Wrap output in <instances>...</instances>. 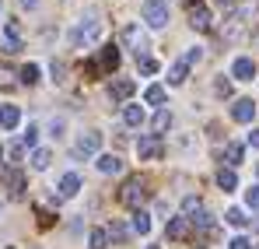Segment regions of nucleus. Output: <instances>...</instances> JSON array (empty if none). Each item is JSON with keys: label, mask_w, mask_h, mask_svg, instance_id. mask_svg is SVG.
I'll list each match as a JSON object with an SVG mask.
<instances>
[{"label": "nucleus", "mask_w": 259, "mask_h": 249, "mask_svg": "<svg viewBox=\"0 0 259 249\" xmlns=\"http://www.w3.org/2000/svg\"><path fill=\"white\" fill-rule=\"evenodd\" d=\"M137 91V84L130 81V78H119V81H112V88H109V95H112V102H126L130 95Z\"/></svg>", "instance_id": "11"}, {"label": "nucleus", "mask_w": 259, "mask_h": 249, "mask_svg": "<svg viewBox=\"0 0 259 249\" xmlns=\"http://www.w3.org/2000/svg\"><path fill=\"white\" fill-rule=\"evenodd\" d=\"M242 158H245V148L231 140V144L224 148V162H228V165H242Z\"/></svg>", "instance_id": "19"}, {"label": "nucleus", "mask_w": 259, "mask_h": 249, "mask_svg": "<svg viewBox=\"0 0 259 249\" xmlns=\"http://www.w3.org/2000/svg\"><path fill=\"white\" fill-rule=\"evenodd\" d=\"M210 21H214V18H210V11H207L203 4H196V7L189 11V25H193L196 32H207V28H210Z\"/></svg>", "instance_id": "10"}, {"label": "nucleus", "mask_w": 259, "mask_h": 249, "mask_svg": "<svg viewBox=\"0 0 259 249\" xmlns=\"http://www.w3.org/2000/svg\"><path fill=\"white\" fill-rule=\"evenodd\" d=\"M228 249H252V242H249L245 235H235V239L228 242Z\"/></svg>", "instance_id": "36"}, {"label": "nucleus", "mask_w": 259, "mask_h": 249, "mask_svg": "<svg viewBox=\"0 0 259 249\" xmlns=\"http://www.w3.org/2000/svg\"><path fill=\"white\" fill-rule=\"evenodd\" d=\"M140 14H144L147 28H165L168 25V4H161V0H144Z\"/></svg>", "instance_id": "2"}, {"label": "nucleus", "mask_w": 259, "mask_h": 249, "mask_svg": "<svg viewBox=\"0 0 259 249\" xmlns=\"http://www.w3.org/2000/svg\"><path fill=\"white\" fill-rule=\"evenodd\" d=\"M49 130H53V137H63V133H60V130H63V120H53V123H49Z\"/></svg>", "instance_id": "39"}, {"label": "nucleus", "mask_w": 259, "mask_h": 249, "mask_svg": "<svg viewBox=\"0 0 259 249\" xmlns=\"http://www.w3.org/2000/svg\"><path fill=\"white\" fill-rule=\"evenodd\" d=\"M98 32H102V25H98L95 18H84V21H81V25H77V28L70 32V39H74V46H81V42L88 46V42L98 39Z\"/></svg>", "instance_id": "5"}, {"label": "nucleus", "mask_w": 259, "mask_h": 249, "mask_svg": "<svg viewBox=\"0 0 259 249\" xmlns=\"http://www.w3.org/2000/svg\"><path fill=\"white\" fill-rule=\"evenodd\" d=\"M151 126H154V133L161 137V133L172 126V113H168V109H158V113H154V123H151Z\"/></svg>", "instance_id": "24"}, {"label": "nucleus", "mask_w": 259, "mask_h": 249, "mask_svg": "<svg viewBox=\"0 0 259 249\" xmlns=\"http://www.w3.org/2000/svg\"><path fill=\"white\" fill-rule=\"evenodd\" d=\"M105 232H109V239H112V242H126V235H130V228L123 225V221H112Z\"/></svg>", "instance_id": "27"}, {"label": "nucleus", "mask_w": 259, "mask_h": 249, "mask_svg": "<svg viewBox=\"0 0 259 249\" xmlns=\"http://www.w3.org/2000/svg\"><path fill=\"white\" fill-rule=\"evenodd\" d=\"M119 200H123L126 207L140 210V204L147 200V183H144L140 175H133V179H126V183H123V190H119Z\"/></svg>", "instance_id": "1"}, {"label": "nucleus", "mask_w": 259, "mask_h": 249, "mask_svg": "<svg viewBox=\"0 0 259 249\" xmlns=\"http://www.w3.org/2000/svg\"><path fill=\"white\" fill-rule=\"evenodd\" d=\"M18 78H21V84H35L39 81V67H35V63H25V67L18 70Z\"/></svg>", "instance_id": "29"}, {"label": "nucleus", "mask_w": 259, "mask_h": 249, "mask_svg": "<svg viewBox=\"0 0 259 249\" xmlns=\"http://www.w3.org/2000/svg\"><path fill=\"white\" fill-rule=\"evenodd\" d=\"M245 204L259 210V186H249V190H245Z\"/></svg>", "instance_id": "34"}, {"label": "nucleus", "mask_w": 259, "mask_h": 249, "mask_svg": "<svg viewBox=\"0 0 259 249\" xmlns=\"http://www.w3.org/2000/svg\"><path fill=\"white\" fill-rule=\"evenodd\" d=\"M123 42H126L130 49H137V56H144V49H147V35H144V28L133 25V21L123 28Z\"/></svg>", "instance_id": "6"}, {"label": "nucleus", "mask_w": 259, "mask_h": 249, "mask_svg": "<svg viewBox=\"0 0 259 249\" xmlns=\"http://www.w3.org/2000/svg\"><path fill=\"white\" fill-rule=\"evenodd\" d=\"M0 4H4V0H0Z\"/></svg>", "instance_id": "45"}, {"label": "nucleus", "mask_w": 259, "mask_h": 249, "mask_svg": "<svg viewBox=\"0 0 259 249\" xmlns=\"http://www.w3.org/2000/svg\"><path fill=\"white\" fill-rule=\"evenodd\" d=\"M182 210H186V218L196 214V210H200V200H196V197H186V200H182Z\"/></svg>", "instance_id": "35"}, {"label": "nucleus", "mask_w": 259, "mask_h": 249, "mask_svg": "<svg viewBox=\"0 0 259 249\" xmlns=\"http://www.w3.org/2000/svg\"><path fill=\"white\" fill-rule=\"evenodd\" d=\"M81 193V175L77 172H67L63 179H60V200H70V197H77Z\"/></svg>", "instance_id": "9"}, {"label": "nucleus", "mask_w": 259, "mask_h": 249, "mask_svg": "<svg viewBox=\"0 0 259 249\" xmlns=\"http://www.w3.org/2000/svg\"><path fill=\"white\" fill-rule=\"evenodd\" d=\"M98 148H102V133H98V130H88V133L77 137L74 155H77V158H91V155H98Z\"/></svg>", "instance_id": "4"}, {"label": "nucleus", "mask_w": 259, "mask_h": 249, "mask_svg": "<svg viewBox=\"0 0 259 249\" xmlns=\"http://www.w3.org/2000/svg\"><path fill=\"white\" fill-rule=\"evenodd\" d=\"M186 232H189V218H186V214L172 218V221H168V228H165V235H168V239H182Z\"/></svg>", "instance_id": "15"}, {"label": "nucleus", "mask_w": 259, "mask_h": 249, "mask_svg": "<svg viewBox=\"0 0 259 249\" xmlns=\"http://www.w3.org/2000/svg\"><path fill=\"white\" fill-rule=\"evenodd\" d=\"M102 67H105V70H116V67H119V49H116V46H105V49H102Z\"/></svg>", "instance_id": "25"}, {"label": "nucleus", "mask_w": 259, "mask_h": 249, "mask_svg": "<svg viewBox=\"0 0 259 249\" xmlns=\"http://www.w3.org/2000/svg\"><path fill=\"white\" fill-rule=\"evenodd\" d=\"M4 249H14V246H4Z\"/></svg>", "instance_id": "43"}, {"label": "nucleus", "mask_w": 259, "mask_h": 249, "mask_svg": "<svg viewBox=\"0 0 259 249\" xmlns=\"http://www.w3.org/2000/svg\"><path fill=\"white\" fill-rule=\"evenodd\" d=\"M189 225H196V228H210V225H214V218H210L207 210L200 207L196 214H189Z\"/></svg>", "instance_id": "30"}, {"label": "nucleus", "mask_w": 259, "mask_h": 249, "mask_svg": "<svg viewBox=\"0 0 259 249\" xmlns=\"http://www.w3.org/2000/svg\"><path fill=\"white\" fill-rule=\"evenodd\" d=\"M49 162H53V151H46V148H35V151H32V168H35V172H46Z\"/></svg>", "instance_id": "18"}, {"label": "nucleus", "mask_w": 259, "mask_h": 249, "mask_svg": "<svg viewBox=\"0 0 259 249\" xmlns=\"http://www.w3.org/2000/svg\"><path fill=\"white\" fill-rule=\"evenodd\" d=\"M49 70H53V81H63V70H67V67H63L60 60H53V67H49Z\"/></svg>", "instance_id": "37"}, {"label": "nucleus", "mask_w": 259, "mask_h": 249, "mask_svg": "<svg viewBox=\"0 0 259 249\" xmlns=\"http://www.w3.org/2000/svg\"><path fill=\"white\" fill-rule=\"evenodd\" d=\"M231 120H235V123H252V120H256V102H252V98H238V102L231 105Z\"/></svg>", "instance_id": "7"}, {"label": "nucleus", "mask_w": 259, "mask_h": 249, "mask_svg": "<svg viewBox=\"0 0 259 249\" xmlns=\"http://www.w3.org/2000/svg\"><path fill=\"white\" fill-rule=\"evenodd\" d=\"M105 246H109V232H105V228H91L88 249H105Z\"/></svg>", "instance_id": "23"}, {"label": "nucleus", "mask_w": 259, "mask_h": 249, "mask_svg": "<svg viewBox=\"0 0 259 249\" xmlns=\"http://www.w3.org/2000/svg\"><path fill=\"white\" fill-rule=\"evenodd\" d=\"M217 186H221L224 193H231V190H238V175H235L231 168H221V172H217Z\"/></svg>", "instance_id": "16"}, {"label": "nucleus", "mask_w": 259, "mask_h": 249, "mask_svg": "<svg viewBox=\"0 0 259 249\" xmlns=\"http://www.w3.org/2000/svg\"><path fill=\"white\" fill-rule=\"evenodd\" d=\"M147 249H158V246H147Z\"/></svg>", "instance_id": "42"}, {"label": "nucleus", "mask_w": 259, "mask_h": 249, "mask_svg": "<svg viewBox=\"0 0 259 249\" xmlns=\"http://www.w3.org/2000/svg\"><path fill=\"white\" fill-rule=\"evenodd\" d=\"M21 123V109L18 105H0V130H14Z\"/></svg>", "instance_id": "12"}, {"label": "nucleus", "mask_w": 259, "mask_h": 249, "mask_svg": "<svg viewBox=\"0 0 259 249\" xmlns=\"http://www.w3.org/2000/svg\"><path fill=\"white\" fill-rule=\"evenodd\" d=\"M133 232L137 235H147L151 232V214L147 210H133Z\"/></svg>", "instance_id": "21"}, {"label": "nucleus", "mask_w": 259, "mask_h": 249, "mask_svg": "<svg viewBox=\"0 0 259 249\" xmlns=\"http://www.w3.org/2000/svg\"><path fill=\"white\" fill-rule=\"evenodd\" d=\"M203 53H200V46H193V49H186V63H196Z\"/></svg>", "instance_id": "38"}, {"label": "nucleus", "mask_w": 259, "mask_h": 249, "mask_svg": "<svg viewBox=\"0 0 259 249\" xmlns=\"http://www.w3.org/2000/svg\"><path fill=\"white\" fill-rule=\"evenodd\" d=\"M35 140H39V126H35V123H28V130H25V133H21V144H25V148H32V151H35Z\"/></svg>", "instance_id": "32"}, {"label": "nucleus", "mask_w": 259, "mask_h": 249, "mask_svg": "<svg viewBox=\"0 0 259 249\" xmlns=\"http://www.w3.org/2000/svg\"><path fill=\"white\" fill-rule=\"evenodd\" d=\"M137 63H140V74H147V78L158 74V60L154 56H137Z\"/></svg>", "instance_id": "31"}, {"label": "nucleus", "mask_w": 259, "mask_h": 249, "mask_svg": "<svg viewBox=\"0 0 259 249\" xmlns=\"http://www.w3.org/2000/svg\"><path fill=\"white\" fill-rule=\"evenodd\" d=\"M161 151H165V144H161L158 133H147V137L137 140V155H140V162H154V158H161Z\"/></svg>", "instance_id": "3"}, {"label": "nucleus", "mask_w": 259, "mask_h": 249, "mask_svg": "<svg viewBox=\"0 0 259 249\" xmlns=\"http://www.w3.org/2000/svg\"><path fill=\"white\" fill-rule=\"evenodd\" d=\"M249 144H252V148H259V130H252V133H249Z\"/></svg>", "instance_id": "40"}, {"label": "nucleus", "mask_w": 259, "mask_h": 249, "mask_svg": "<svg viewBox=\"0 0 259 249\" xmlns=\"http://www.w3.org/2000/svg\"><path fill=\"white\" fill-rule=\"evenodd\" d=\"M214 91L221 95V98H228V95H231V81H228V78H217V81H214Z\"/></svg>", "instance_id": "33"}, {"label": "nucleus", "mask_w": 259, "mask_h": 249, "mask_svg": "<svg viewBox=\"0 0 259 249\" xmlns=\"http://www.w3.org/2000/svg\"><path fill=\"white\" fill-rule=\"evenodd\" d=\"M0 155H4V151H0Z\"/></svg>", "instance_id": "44"}, {"label": "nucleus", "mask_w": 259, "mask_h": 249, "mask_svg": "<svg viewBox=\"0 0 259 249\" xmlns=\"http://www.w3.org/2000/svg\"><path fill=\"white\" fill-rule=\"evenodd\" d=\"M11 200H25V175L21 172H11Z\"/></svg>", "instance_id": "20"}, {"label": "nucleus", "mask_w": 259, "mask_h": 249, "mask_svg": "<svg viewBox=\"0 0 259 249\" xmlns=\"http://www.w3.org/2000/svg\"><path fill=\"white\" fill-rule=\"evenodd\" d=\"M186 78H189V63H186V60H179V63L168 67V84H182Z\"/></svg>", "instance_id": "17"}, {"label": "nucleus", "mask_w": 259, "mask_h": 249, "mask_svg": "<svg viewBox=\"0 0 259 249\" xmlns=\"http://www.w3.org/2000/svg\"><path fill=\"white\" fill-rule=\"evenodd\" d=\"M18 4H21V7H28V11H32V7H39V0H18Z\"/></svg>", "instance_id": "41"}, {"label": "nucleus", "mask_w": 259, "mask_h": 249, "mask_svg": "<svg viewBox=\"0 0 259 249\" xmlns=\"http://www.w3.org/2000/svg\"><path fill=\"white\" fill-rule=\"evenodd\" d=\"M231 78H238V81H252V78H256V63H252L249 56H238V60L231 63Z\"/></svg>", "instance_id": "8"}, {"label": "nucleus", "mask_w": 259, "mask_h": 249, "mask_svg": "<svg viewBox=\"0 0 259 249\" xmlns=\"http://www.w3.org/2000/svg\"><path fill=\"white\" fill-rule=\"evenodd\" d=\"M123 123L126 126H140L144 123V109H140V105H123Z\"/></svg>", "instance_id": "22"}, {"label": "nucleus", "mask_w": 259, "mask_h": 249, "mask_svg": "<svg viewBox=\"0 0 259 249\" xmlns=\"http://www.w3.org/2000/svg\"><path fill=\"white\" fill-rule=\"evenodd\" d=\"M4 35H7V46H11V53H14V49H21V25H18V21H4Z\"/></svg>", "instance_id": "14"}, {"label": "nucleus", "mask_w": 259, "mask_h": 249, "mask_svg": "<svg viewBox=\"0 0 259 249\" xmlns=\"http://www.w3.org/2000/svg\"><path fill=\"white\" fill-rule=\"evenodd\" d=\"M98 172H105V175H116V172H123V158L119 155H98Z\"/></svg>", "instance_id": "13"}, {"label": "nucleus", "mask_w": 259, "mask_h": 249, "mask_svg": "<svg viewBox=\"0 0 259 249\" xmlns=\"http://www.w3.org/2000/svg\"><path fill=\"white\" fill-rule=\"evenodd\" d=\"M224 221H228L231 228H245V225H249V218H245V210H242V207H231L228 214H224Z\"/></svg>", "instance_id": "26"}, {"label": "nucleus", "mask_w": 259, "mask_h": 249, "mask_svg": "<svg viewBox=\"0 0 259 249\" xmlns=\"http://www.w3.org/2000/svg\"><path fill=\"white\" fill-rule=\"evenodd\" d=\"M144 98H147L151 105H165V88H161V84H151V88L144 91Z\"/></svg>", "instance_id": "28"}]
</instances>
